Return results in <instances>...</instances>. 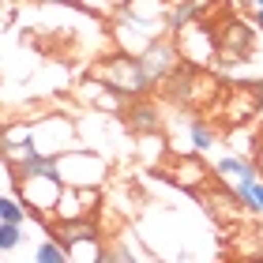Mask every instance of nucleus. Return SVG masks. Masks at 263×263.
I'll return each instance as SVG.
<instances>
[{"label":"nucleus","mask_w":263,"mask_h":263,"mask_svg":"<svg viewBox=\"0 0 263 263\" xmlns=\"http://www.w3.org/2000/svg\"><path fill=\"white\" fill-rule=\"evenodd\" d=\"M90 76L102 79V83H109V87L121 90L124 98H139V94H147V90L154 87L151 76H147V71H143V64H139V57L121 53V49H117L113 57H105V61H94Z\"/></svg>","instance_id":"nucleus-1"},{"label":"nucleus","mask_w":263,"mask_h":263,"mask_svg":"<svg viewBox=\"0 0 263 263\" xmlns=\"http://www.w3.org/2000/svg\"><path fill=\"white\" fill-rule=\"evenodd\" d=\"M109 27H113L117 49H121V53H132V57H139V53L147 49L151 42L165 38V30H170L165 23H151V19H139V15H132V11H128L124 4L113 11Z\"/></svg>","instance_id":"nucleus-2"},{"label":"nucleus","mask_w":263,"mask_h":263,"mask_svg":"<svg viewBox=\"0 0 263 263\" xmlns=\"http://www.w3.org/2000/svg\"><path fill=\"white\" fill-rule=\"evenodd\" d=\"M173 42H177V53H181L184 64L203 68V64L218 61V34L203 19H192V23H184L181 30H173Z\"/></svg>","instance_id":"nucleus-3"},{"label":"nucleus","mask_w":263,"mask_h":263,"mask_svg":"<svg viewBox=\"0 0 263 263\" xmlns=\"http://www.w3.org/2000/svg\"><path fill=\"white\" fill-rule=\"evenodd\" d=\"M61 188H64V181L61 177H49V173H34V177H19L15 181L19 199L27 203V211L34 214V218H42V222L53 218L57 199H61Z\"/></svg>","instance_id":"nucleus-4"},{"label":"nucleus","mask_w":263,"mask_h":263,"mask_svg":"<svg viewBox=\"0 0 263 263\" xmlns=\"http://www.w3.org/2000/svg\"><path fill=\"white\" fill-rule=\"evenodd\" d=\"M57 173H61L64 184H102L109 165H105L102 154H94L87 147H71L64 154H57Z\"/></svg>","instance_id":"nucleus-5"},{"label":"nucleus","mask_w":263,"mask_h":263,"mask_svg":"<svg viewBox=\"0 0 263 263\" xmlns=\"http://www.w3.org/2000/svg\"><path fill=\"white\" fill-rule=\"evenodd\" d=\"M30 143L38 147L42 154H64L71 147H79V139H76V124L68 121V117H38L30 128Z\"/></svg>","instance_id":"nucleus-6"},{"label":"nucleus","mask_w":263,"mask_h":263,"mask_svg":"<svg viewBox=\"0 0 263 263\" xmlns=\"http://www.w3.org/2000/svg\"><path fill=\"white\" fill-rule=\"evenodd\" d=\"M98 203H102L98 184H64L53 218H94Z\"/></svg>","instance_id":"nucleus-7"},{"label":"nucleus","mask_w":263,"mask_h":263,"mask_svg":"<svg viewBox=\"0 0 263 263\" xmlns=\"http://www.w3.org/2000/svg\"><path fill=\"white\" fill-rule=\"evenodd\" d=\"M139 64H143V71L151 76V83H162L170 71L181 64V53H177V42H170V38H158V42H151L147 49L139 53Z\"/></svg>","instance_id":"nucleus-8"},{"label":"nucleus","mask_w":263,"mask_h":263,"mask_svg":"<svg viewBox=\"0 0 263 263\" xmlns=\"http://www.w3.org/2000/svg\"><path fill=\"white\" fill-rule=\"evenodd\" d=\"M248 45H252V34L245 30V23H226V30H218V68L241 64L248 61Z\"/></svg>","instance_id":"nucleus-9"},{"label":"nucleus","mask_w":263,"mask_h":263,"mask_svg":"<svg viewBox=\"0 0 263 263\" xmlns=\"http://www.w3.org/2000/svg\"><path fill=\"white\" fill-rule=\"evenodd\" d=\"M79 98L87 105H94V109H102V113H124V105H128V98L121 90H113L109 83H102L94 76L87 83H79Z\"/></svg>","instance_id":"nucleus-10"},{"label":"nucleus","mask_w":263,"mask_h":263,"mask_svg":"<svg viewBox=\"0 0 263 263\" xmlns=\"http://www.w3.org/2000/svg\"><path fill=\"white\" fill-rule=\"evenodd\" d=\"M214 173L222 177V181H230L233 188L237 184H252L259 177V165L252 158H241V154H230V158H218V165H214Z\"/></svg>","instance_id":"nucleus-11"},{"label":"nucleus","mask_w":263,"mask_h":263,"mask_svg":"<svg viewBox=\"0 0 263 263\" xmlns=\"http://www.w3.org/2000/svg\"><path fill=\"white\" fill-rule=\"evenodd\" d=\"M124 124L132 128V132H139V136H151V132H158L162 128V117H158V109H154L151 102H132L128 98V105H124Z\"/></svg>","instance_id":"nucleus-12"},{"label":"nucleus","mask_w":263,"mask_h":263,"mask_svg":"<svg viewBox=\"0 0 263 263\" xmlns=\"http://www.w3.org/2000/svg\"><path fill=\"white\" fill-rule=\"evenodd\" d=\"M170 181H177L181 188H188V192H192L196 184L207 181V170H203V165L192 158V154H188V158H181V162H177L173 170H170Z\"/></svg>","instance_id":"nucleus-13"},{"label":"nucleus","mask_w":263,"mask_h":263,"mask_svg":"<svg viewBox=\"0 0 263 263\" xmlns=\"http://www.w3.org/2000/svg\"><path fill=\"white\" fill-rule=\"evenodd\" d=\"M199 15H203V0H173V4H170V19H165V23H170V34L181 30L184 23L199 19Z\"/></svg>","instance_id":"nucleus-14"},{"label":"nucleus","mask_w":263,"mask_h":263,"mask_svg":"<svg viewBox=\"0 0 263 263\" xmlns=\"http://www.w3.org/2000/svg\"><path fill=\"white\" fill-rule=\"evenodd\" d=\"M188 139H192L196 151H211L214 147V128L203 121V117H192V121H188Z\"/></svg>","instance_id":"nucleus-15"},{"label":"nucleus","mask_w":263,"mask_h":263,"mask_svg":"<svg viewBox=\"0 0 263 263\" xmlns=\"http://www.w3.org/2000/svg\"><path fill=\"white\" fill-rule=\"evenodd\" d=\"M34 259H38V263H64L68 259V248L57 241V237H45V241L34 248Z\"/></svg>","instance_id":"nucleus-16"},{"label":"nucleus","mask_w":263,"mask_h":263,"mask_svg":"<svg viewBox=\"0 0 263 263\" xmlns=\"http://www.w3.org/2000/svg\"><path fill=\"white\" fill-rule=\"evenodd\" d=\"M27 203H23L19 196H0V222H27Z\"/></svg>","instance_id":"nucleus-17"},{"label":"nucleus","mask_w":263,"mask_h":263,"mask_svg":"<svg viewBox=\"0 0 263 263\" xmlns=\"http://www.w3.org/2000/svg\"><path fill=\"white\" fill-rule=\"evenodd\" d=\"M71 4H76L83 15H94V19H105V23H109L113 11L121 8V4H113V0H71Z\"/></svg>","instance_id":"nucleus-18"},{"label":"nucleus","mask_w":263,"mask_h":263,"mask_svg":"<svg viewBox=\"0 0 263 263\" xmlns=\"http://www.w3.org/2000/svg\"><path fill=\"white\" fill-rule=\"evenodd\" d=\"M102 237H83V241L68 245V259H102Z\"/></svg>","instance_id":"nucleus-19"},{"label":"nucleus","mask_w":263,"mask_h":263,"mask_svg":"<svg viewBox=\"0 0 263 263\" xmlns=\"http://www.w3.org/2000/svg\"><path fill=\"white\" fill-rule=\"evenodd\" d=\"M19 245H23V226L19 222H0V256L15 252Z\"/></svg>","instance_id":"nucleus-20"},{"label":"nucleus","mask_w":263,"mask_h":263,"mask_svg":"<svg viewBox=\"0 0 263 263\" xmlns=\"http://www.w3.org/2000/svg\"><path fill=\"white\" fill-rule=\"evenodd\" d=\"M256 165H259V173H263V139L256 143Z\"/></svg>","instance_id":"nucleus-21"},{"label":"nucleus","mask_w":263,"mask_h":263,"mask_svg":"<svg viewBox=\"0 0 263 263\" xmlns=\"http://www.w3.org/2000/svg\"><path fill=\"white\" fill-rule=\"evenodd\" d=\"M252 23H256V30H263V8H256V15H252Z\"/></svg>","instance_id":"nucleus-22"},{"label":"nucleus","mask_w":263,"mask_h":263,"mask_svg":"<svg viewBox=\"0 0 263 263\" xmlns=\"http://www.w3.org/2000/svg\"><path fill=\"white\" fill-rule=\"evenodd\" d=\"M256 87H259V90H256V94H259V105H263V83H256Z\"/></svg>","instance_id":"nucleus-23"},{"label":"nucleus","mask_w":263,"mask_h":263,"mask_svg":"<svg viewBox=\"0 0 263 263\" xmlns=\"http://www.w3.org/2000/svg\"><path fill=\"white\" fill-rule=\"evenodd\" d=\"M45 4H71V0H45Z\"/></svg>","instance_id":"nucleus-24"},{"label":"nucleus","mask_w":263,"mask_h":263,"mask_svg":"<svg viewBox=\"0 0 263 263\" xmlns=\"http://www.w3.org/2000/svg\"><path fill=\"white\" fill-rule=\"evenodd\" d=\"M252 4H256V8H263V0H252Z\"/></svg>","instance_id":"nucleus-25"},{"label":"nucleus","mask_w":263,"mask_h":263,"mask_svg":"<svg viewBox=\"0 0 263 263\" xmlns=\"http://www.w3.org/2000/svg\"><path fill=\"white\" fill-rule=\"evenodd\" d=\"M113 4H128V0H113Z\"/></svg>","instance_id":"nucleus-26"}]
</instances>
